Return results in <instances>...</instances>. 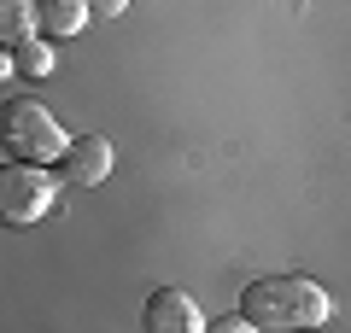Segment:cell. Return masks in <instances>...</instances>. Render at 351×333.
Wrapping results in <instances>:
<instances>
[{
  "label": "cell",
  "instance_id": "6da1fadb",
  "mask_svg": "<svg viewBox=\"0 0 351 333\" xmlns=\"http://www.w3.org/2000/svg\"><path fill=\"white\" fill-rule=\"evenodd\" d=\"M240 316H246V328H263V333H304V328H322L334 316V304L304 275H263L240 293Z\"/></svg>",
  "mask_w": 351,
  "mask_h": 333
},
{
  "label": "cell",
  "instance_id": "7a4b0ae2",
  "mask_svg": "<svg viewBox=\"0 0 351 333\" xmlns=\"http://www.w3.org/2000/svg\"><path fill=\"white\" fill-rule=\"evenodd\" d=\"M0 140L12 158H29V164H53L64 152V129L41 99H12V106H0Z\"/></svg>",
  "mask_w": 351,
  "mask_h": 333
},
{
  "label": "cell",
  "instance_id": "3957f363",
  "mask_svg": "<svg viewBox=\"0 0 351 333\" xmlns=\"http://www.w3.org/2000/svg\"><path fill=\"white\" fill-rule=\"evenodd\" d=\"M53 205H59V182H53L47 164H29V158L0 164V222L6 228H29Z\"/></svg>",
  "mask_w": 351,
  "mask_h": 333
},
{
  "label": "cell",
  "instance_id": "277c9868",
  "mask_svg": "<svg viewBox=\"0 0 351 333\" xmlns=\"http://www.w3.org/2000/svg\"><path fill=\"white\" fill-rule=\"evenodd\" d=\"M53 164H59V182L64 187H100L106 175H112L117 152H112V140H106V135H71Z\"/></svg>",
  "mask_w": 351,
  "mask_h": 333
},
{
  "label": "cell",
  "instance_id": "5b68a950",
  "mask_svg": "<svg viewBox=\"0 0 351 333\" xmlns=\"http://www.w3.org/2000/svg\"><path fill=\"white\" fill-rule=\"evenodd\" d=\"M141 328L147 333H199L205 310H199V298L182 293V286H158V293L147 298V310H141Z\"/></svg>",
  "mask_w": 351,
  "mask_h": 333
},
{
  "label": "cell",
  "instance_id": "8992f818",
  "mask_svg": "<svg viewBox=\"0 0 351 333\" xmlns=\"http://www.w3.org/2000/svg\"><path fill=\"white\" fill-rule=\"evenodd\" d=\"M88 24H94V18H88V0H36V29L47 41H71V36H82Z\"/></svg>",
  "mask_w": 351,
  "mask_h": 333
},
{
  "label": "cell",
  "instance_id": "52a82bcc",
  "mask_svg": "<svg viewBox=\"0 0 351 333\" xmlns=\"http://www.w3.org/2000/svg\"><path fill=\"white\" fill-rule=\"evenodd\" d=\"M12 71L29 76V82H47V76L59 71V47H53L41 29H29L24 41H12Z\"/></svg>",
  "mask_w": 351,
  "mask_h": 333
},
{
  "label": "cell",
  "instance_id": "ba28073f",
  "mask_svg": "<svg viewBox=\"0 0 351 333\" xmlns=\"http://www.w3.org/2000/svg\"><path fill=\"white\" fill-rule=\"evenodd\" d=\"M36 29V0H0V47H12Z\"/></svg>",
  "mask_w": 351,
  "mask_h": 333
},
{
  "label": "cell",
  "instance_id": "9c48e42d",
  "mask_svg": "<svg viewBox=\"0 0 351 333\" xmlns=\"http://www.w3.org/2000/svg\"><path fill=\"white\" fill-rule=\"evenodd\" d=\"M129 0H88V18H123Z\"/></svg>",
  "mask_w": 351,
  "mask_h": 333
},
{
  "label": "cell",
  "instance_id": "30bf717a",
  "mask_svg": "<svg viewBox=\"0 0 351 333\" xmlns=\"http://www.w3.org/2000/svg\"><path fill=\"white\" fill-rule=\"evenodd\" d=\"M205 328H217V333H240V328H246V316H240V310H228V316H217V321H205Z\"/></svg>",
  "mask_w": 351,
  "mask_h": 333
},
{
  "label": "cell",
  "instance_id": "8fae6325",
  "mask_svg": "<svg viewBox=\"0 0 351 333\" xmlns=\"http://www.w3.org/2000/svg\"><path fill=\"white\" fill-rule=\"evenodd\" d=\"M12 76V47H0V82Z\"/></svg>",
  "mask_w": 351,
  "mask_h": 333
}]
</instances>
